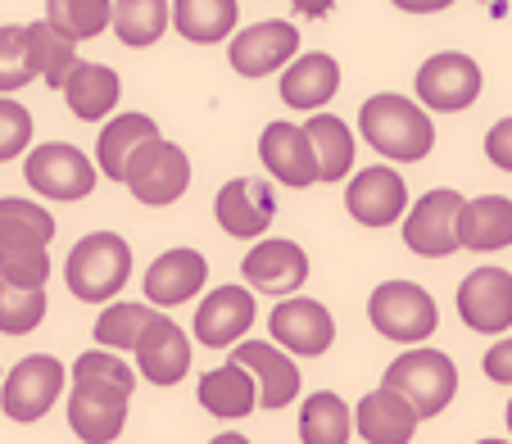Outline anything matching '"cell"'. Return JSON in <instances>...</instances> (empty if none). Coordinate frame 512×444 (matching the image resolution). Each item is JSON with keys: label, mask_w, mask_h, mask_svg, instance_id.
Returning a JSON list of instances; mask_svg holds the SVG:
<instances>
[{"label": "cell", "mask_w": 512, "mask_h": 444, "mask_svg": "<svg viewBox=\"0 0 512 444\" xmlns=\"http://www.w3.org/2000/svg\"><path fill=\"white\" fill-rule=\"evenodd\" d=\"M485 5H490V0H485Z\"/></svg>", "instance_id": "obj_47"}, {"label": "cell", "mask_w": 512, "mask_h": 444, "mask_svg": "<svg viewBox=\"0 0 512 444\" xmlns=\"http://www.w3.org/2000/svg\"><path fill=\"white\" fill-rule=\"evenodd\" d=\"M155 136H164V132H159V123L150 114H114L96 136V168L109 182H123L136 150L150 145Z\"/></svg>", "instance_id": "obj_25"}, {"label": "cell", "mask_w": 512, "mask_h": 444, "mask_svg": "<svg viewBox=\"0 0 512 444\" xmlns=\"http://www.w3.org/2000/svg\"><path fill=\"white\" fill-rule=\"evenodd\" d=\"M368 322L377 336L395 340V345H422L440 327V309H435L431 290L417 281H381L368 300Z\"/></svg>", "instance_id": "obj_6"}, {"label": "cell", "mask_w": 512, "mask_h": 444, "mask_svg": "<svg viewBox=\"0 0 512 444\" xmlns=\"http://www.w3.org/2000/svg\"><path fill=\"white\" fill-rule=\"evenodd\" d=\"M46 23L82 46L114 28V0H46Z\"/></svg>", "instance_id": "obj_34"}, {"label": "cell", "mask_w": 512, "mask_h": 444, "mask_svg": "<svg viewBox=\"0 0 512 444\" xmlns=\"http://www.w3.org/2000/svg\"><path fill=\"white\" fill-rule=\"evenodd\" d=\"M0 386H5V381H0Z\"/></svg>", "instance_id": "obj_46"}, {"label": "cell", "mask_w": 512, "mask_h": 444, "mask_svg": "<svg viewBox=\"0 0 512 444\" xmlns=\"http://www.w3.org/2000/svg\"><path fill=\"white\" fill-rule=\"evenodd\" d=\"M503 417H508V431H512V399H508V408H503Z\"/></svg>", "instance_id": "obj_44"}, {"label": "cell", "mask_w": 512, "mask_h": 444, "mask_svg": "<svg viewBox=\"0 0 512 444\" xmlns=\"http://www.w3.org/2000/svg\"><path fill=\"white\" fill-rule=\"evenodd\" d=\"M277 91L295 114H322L340 91V64L327 55V50H309V55H300L286 73H281Z\"/></svg>", "instance_id": "obj_24"}, {"label": "cell", "mask_w": 512, "mask_h": 444, "mask_svg": "<svg viewBox=\"0 0 512 444\" xmlns=\"http://www.w3.org/2000/svg\"><path fill=\"white\" fill-rule=\"evenodd\" d=\"M390 5L404 14H440V10H449V5H458V0H390Z\"/></svg>", "instance_id": "obj_41"}, {"label": "cell", "mask_w": 512, "mask_h": 444, "mask_svg": "<svg viewBox=\"0 0 512 444\" xmlns=\"http://www.w3.org/2000/svg\"><path fill=\"white\" fill-rule=\"evenodd\" d=\"M123 186L141 204H150V209H168V204H177L186 195V186H191V159H186L182 145L155 136V141L141 145L136 159L127 164Z\"/></svg>", "instance_id": "obj_10"}, {"label": "cell", "mask_w": 512, "mask_h": 444, "mask_svg": "<svg viewBox=\"0 0 512 444\" xmlns=\"http://www.w3.org/2000/svg\"><path fill=\"white\" fill-rule=\"evenodd\" d=\"M50 241H55V218L37 200L23 195L0 200V277L28 290H46Z\"/></svg>", "instance_id": "obj_2"}, {"label": "cell", "mask_w": 512, "mask_h": 444, "mask_svg": "<svg viewBox=\"0 0 512 444\" xmlns=\"http://www.w3.org/2000/svg\"><path fill=\"white\" fill-rule=\"evenodd\" d=\"M168 28H173V0H114V37L123 46H159Z\"/></svg>", "instance_id": "obj_31"}, {"label": "cell", "mask_w": 512, "mask_h": 444, "mask_svg": "<svg viewBox=\"0 0 512 444\" xmlns=\"http://www.w3.org/2000/svg\"><path fill=\"white\" fill-rule=\"evenodd\" d=\"M290 5H295L304 19H327V14L336 10V0H290Z\"/></svg>", "instance_id": "obj_42"}, {"label": "cell", "mask_w": 512, "mask_h": 444, "mask_svg": "<svg viewBox=\"0 0 512 444\" xmlns=\"http://www.w3.org/2000/svg\"><path fill=\"white\" fill-rule=\"evenodd\" d=\"M209 281V263H204L200 250H164L150 268H145V304H155V309H173V304H186L195 300Z\"/></svg>", "instance_id": "obj_22"}, {"label": "cell", "mask_w": 512, "mask_h": 444, "mask_svg": "<svg viewBox=\"0 0 512 444\" xmlns=\"http://www.w3.org/2000/svg\"><path fill=\"white\" fill-rule=\"evenodd\" d=\"M458 241L472 254H499L512 245V200L508 195H476L463 204Z\"/></svg>", "instance_id": "obj_26"}, {"label": "cell", "mask_w": 512, "mask_h": 444, "mask_svg": "<svg viewBox=\"0 0 512 444\" xmlns=\"http://www.w3.org/2000/svg\"><path fill=\"white\" fill-rule=\"evenodd\" d=\"M28 55H32L37 78L46 82V87H55V91H64L68 73L82 64V59H78V41H68L64 32H55L46 19L28 23Z\"/></svg>", "instance_id": "obj_33"}, {"label": "cell", "mask_w": 512, "mask_h": 444, "mask_svg": "<svg viewBox=\"0 0 512 444\" xmlns=\"http://www.w3.org/2000/svg\"><path fill=\"white\" fill-rule=\"evenodd\" d=\"M28 82H37V68L28 55V23H5L0 28V96H14Z\"/></svg>", "instance_id": "obj_37"}, {"label": "cell", "mask_w": 512, "mask_h": 444, "mask_svg": "<svg viewBox=\"0 0 512 444\" xmlns=\"http://www.w3.org/2000/svg\"><path fill=\"white\" fill-rule=\"evenodd\" d=\"M485 155L499 173H512V118H499V123L485 132Z\"/></svg>", "instance_id": "obj_40"}, {"label": "cell", "mask_w": 512, "mask_h": 444, "mask_svg": "<svg viewBox=\"0 0 512 444\" xmlns=\"http://www.w3.org/2000/svg\"><path fill=\"white\" fill-rule=\"evenodd\" d=\"M272 213H277L272 191L263 182H254V177H232V182H223L218 195H213V218L236 241H250V245L263 241L272 227Z\"/></svg>", "instance_id": "obj_19"}, {"label": "cell", "mask_w": 512, "mask_h": 444, "mask_svg": "<svg viewBox=\"0 0 512 444\" xmlns=\"http://www.w3.org/2000/svg\"><path fill=\"white\" fill-rule=\"evenodd\" d=\"M32 145V114L14 96H0V164L28 155Z\"/></svg>", "instance_id": "obj_38"}, {"label": "cell", "mask_w": 512, "mask_h": 444, "mask_svg": "<svg viewBox=\"0 0 512 444\" xmlns=\"http://www.w3.org/2000/svg\"><path fill=\"white\" fill-rule=\"evenodd\" d=\"M136 390V372L114 349H87L73 363L68 395V431L82 444H114L127 426V404Z\"/></svg>", "instance_id": "obj_1"}, {"label": "cell", "mask_w": 512, "mask_h": 444, "mask_svg": "<svg viewBox=\"0 0 512 444\" xmlns=\"http://www.w3.org/2000/svg\"><path fill=\"white\" fill-rule=\"evenodd\" d=\"M241 277H245V286L259 290V295L290 300V295H300V286L309 281V254H304V245L286 241V236H263L241 259Z\"/></svg>", "instance_id": "obj_14"}, {"label": "cell", "mask_w": 512, "mask_h": 444, "mask_svg": "<svg viewBox=\"0 0 512 444\" xmlns=\"http://www.w3.org/2000/svg\"><path fill=\"white\" fill-rule=\"evenodd\" d=\"M132 277V245L118 232H91L82 236L64 263V281L73 290V300L82 304H109L118 300V290Z\"/></svg>", "instance_id": "obj_4"}, {"label": "cell", "mask_w": 512, "mask_h": 444, "mask_svg": "<svg viewBox=\"0 0 512 444\" xmlns=\"http://www.w3.org/2000/svg\"><path fill=\"white\" fill-rule=\"evenodd\" d=\"M481 64L463 50H440V55L422 59L413 78L417 105L426 114H458V109H472L481 100Z\"/></svg>", "instance_id": "obj_7"}, {"label": "cell", "mask_w": 512, "mask_h": 444, "mask_svg": "<svg viewBox=\"0 0 512 444\" xmlns=\"http://www.w3.org/2000/svg\"><path fill=\"white\" fill-rule=\"evenodd\" d=\"M458 318L476 336H508L512 331V272L508 268H472L458 286Z\"/></svg>", "instance_id": "obj_15"}, {"label": "cell", "mask_w": 512, "mask_h": 444, "mask_svg": "<svg viewBox=\"0 0 512 444\" xmlns=\"http://www.w3.org/2000/svg\"><path fill=\"white\" fill-rule=\"evenodd\" d=\"M232 358L259 381V408H290L300 399V367H295V354H286L272 340H241L232 349Z\"/></svg>", "instance_id": "obj_21"}, {"label": "cell", "mask_w": 512, "mask_h": 444, "mask_svg": "<svg viewBox=\"0 0 512 444\" xmlns=\"http://www.w3.org/2000/svg\"><path fill=\"white\" fill-rule=\"evenodd\" d=\"M68 381V367L55 354H28L5 372V386H0V408L10 422H41L50 408L59 404Z\"/></svg>", "instance_id": "obj_8"}, {"label": "cell", "mask_w": 512, "mask_h": 444, "mask_svg": "<svg viewBox=\"0 0 512 444\" xmlns=\"http://www.w3.org/2000/svg\"><path fill=\"white\" fill-rule=\"evenodd\" d=\"M132 354H136V377H145L150 386H177L191 372V336L164 309H155V318L145 322Z\"/></svg>", "instance_id": "obj_17"}, {"label": "cell", "mask_w": 512, "mask_h": 444, "mask_svg": "<svg viewBox=\"0 0 512 444\" xmlns=\"http://www.w3.org/2000/svg\"><path fill=\"white\" fill-rule=\"evenodd\" d=\"M313 141V155H318V177L322 182H349L354 177V127L336 114H313L304 123Z\"/></svg>", "instance_id": "obj_30"}, {"label": "cell", "mask_w": 512, "mask_h": 444, "mask_svg": "<svg viewBox=\"0 0 512 444\" xmlns=\"http://www.w3.org/2000/svg\"><path fill=\"white\" fill-rule=\"evenodd\" d=\"M417 426H422L417 408L390 386L368 390V395L354 404V431L368 444H413Z\"/></svg>", "instance_id": "obj_23"}, {"label": "cell", "mask_w": 512, "mask_h": 444, "mask_svg": "<svg viewBox=\"0 0 512 444\" xmlns=\"http://www.w3.org/2000/svg\"><path fill=\"white\" fill-rule=\"evenodd\" d=\"M241 5L236 0H173V28L191 46H218L236 37Z\"/></svg>", "instance_id": "obj_29"}, {"label": "cell", "mask_w": 512, "mask_h": 444, "mask_svg": "<svg viewBox=\"0 0 512 444\" xmlns=\"http://www.w3.org/2000/svg\"><path fill=\"white\" fill-rule=\"evenodd\" d=\"M118 96H123L118 73L109 64H91V59H82L64 82V100L73 109V118H82V123H105L114 114Z\"/></svg>", "instance_id": "obj_28"}, {"label": "cell", "mask_w": 512, "mask_h": 444, "mask_svg": "<svg viewBox=\"0 0 512 444\" xmlns=\"http://www.w3.org/2000/svg\"><path fill=\"white\" fill-rule=\"evenodd\" d=\"M354 413L336 390H313L300 408V444H349Z\"/></svg>", "instance_id": "obj_32"}, {"label": "cell", "mask_w": 512, "mask_h": 444, "mask_svg": "<svg viewBox=\"0 0 512 444\" xmlns=\"http://www.w3.org/2000/svg\"><path fill=\"white\" fill-rule=\"evenodd\" d=\"M481 444H508V440H481Z\"/></svg>", "instance_id": "obj_45"}, {"label": "cell", "mask_w": 512, "mask_h": 444, "mask_svg": "<svg viewBox=\"0 0 512 444\" xmlns=\"http://www.w3.org/2000/svg\"><path fill=\"white\" fill-rule=\"evenodd\" d=\"M259 159H263V168H268L281 186H290V191H304V186L322 182V177H318V155H313V141H309V132H304L300 123L277 118V123L263 127Z\"/></svg>", "instance_id": "obj_20"}, {"label": "cell", "mask_w": 512, "mask_h": 444, "mask_svg": "<svg viewBox=\"0 0 512 444\" xmlns=\"http://www.w3.org/2000/svg\"><path fill=\"white\" fill-rule=\"evenodd\" d=\"M463 204H467L463 191H449V186L426 191L404 218V245L417 259H449V254H458L463 250V241H458Z\"/></svg>", "instance_id": "obj_11"}, {"label": "cell", "mask_w": 512, "mask_h": 444, "mask_svg": "<svg viewBox=\"0 0 512 444\" xmlns=\"http://www.w3.org/2000/svg\"><path fill=\"white\" fill-rule=\"evenodd\" d=\"M358 132L386 164H417L435 150V118L417 100L377 91L358 109Z\"/></svg>", "instance_id": "obj_3"}, {"label": "cell", "mask_w": 512, "mask_h": 444, "mask_svg": "<svg viewBox=\"0 0 512 444\" xmlns=\"http://www.w3.org/2000/svg\"><path fill=\"white\" fill-rule=\"evenodd\" d=\"M259 318V300L250 286H218L195 309V340L209 349H236L241 336H250Z\"/></svg>", "instance_id": "obj_18"}, {"label": "cell", "mask_w": 512, "mask_h": 444, "mask_svg": "<svg viewBox=\"0 0 512 444\" xmlns=\"http://www.w3.org/2000/svg\"><path fill=\"white\" fill-rule=\"evenodd\" d=\"M268 331H272V345H281L295 358H322L336 345V318L327 313V304L304 300V295L277 300Z\"/></svg>", "instance_id": "obj_16"}, {"label": "cell", "mask_w": 512, "mask_h": 444, "mask_svg": "<svg viewBox=\"0 0 512 444\" xmlns=\"http://www.w3.org/2000/svg\"><path fill=\"white\" fill-rule=\"evenodd\" d=\"M200 408L213 417H227V422H236V417H250L254 408H259V381L245 372L236 358H227L223 367H213V372H204L200 377Z\"/></svg>", "instance_id": "obj_27"}, {"label": "cell", "mask_w": 512, "mask_h": 444, "mask_svg": "<svg viewBox=\"0 0 512 444\" xmlns=\"http://www.w3.org/2000/svg\"><path fill=\"white\" fill-rule=\"evenodd\" d=\"M46 322V290H28L0 277V336H28Z\"/></svg>", "instance_id": "obj_36"}, {"label": "cell", "mask_w": 512, "mask_h": 444, "mask_svg": "<svg viewBox=\"0 0 512 444\" xmlns=\"http://www.w3.org/2000/svg\"><path fill=\"white\" fill-rule=\"evenodd\" d=\"M96 173L100 168L68 141H46L23 155V177H28V186L37 195H46V200H64V204L87 200V195L96 191Z\"/></svg>", "instance_id": "obj_9"}, {"label": "cell", "mask_w": 512, "mask_h": 444, "mask_svg": "<svg viewBox=\"0 0 512 444\" xmlns=\"http://www.w3.org/2000/svg\"><path fill=\"white\" fill-rule=\"evenodd\" d=\"M345 213L358 227H395L408 218V182L395 164H368L345 182Z\"/></svg>", "instance_id": "obj_13"}, {"label": "cell", "mask_w": 512, "mask_h": 444, "mask_svg": "<svg viewBox=\"0 0 512 444\" xmlns=\"http://www.w3.org/2000/svg\"><path fill=\"white\" fill-rule=\"evenodd\" d=\"M481 372L494 381V386H512V336L494 340L481 358Z\"/></svg>", "instance_id": "obj_39"}, {"label": "cell", "mask_w": 512, "mask_h": 444, "mask_svg": "<svg viewBox=\"0 0 512 444\" xmlns=\"http://www.w3.org/2000/svg\"><path fill=\"white\" fill-rule=\"evenodd\" d=\"M295 59H300V32H295V23H286V19L250 23V28H241L232 37V46H227L232 73H241V78H250V82L272 78V73H286Z\"/></svg>", "instance_id": "obj_12"}, {"label": "cell", "mask_w": 512, "mask_h": 444, "mask_svg": "<svg viewBox=\"0 0 512 444\" xmlns=\"http://www.w3.org/2000/svg\"><path fill=\"white\" fill-rule=\"evenodd\" d=\"M209 444H250V440H245V435H236V431H227V435H213Z\"/></svg>", "instance_id": "obj_43"}, {"label": "cell", "mask_w": 512, "mask_h": 444, "mask_svg": "<svg viewBox=\"0 0 512 444\" xmlns=\"http://www.w3.org/2000/svg\"><path fill=\"white\" fill-rule=\"evenodd\" d=\"M381 386L399 390L408 404L417 408V417H440L458 395V367L445 349L413 345L408 354H399L395 363L381 372Z\"/></svg>", "instance_id": "obj_5"}, {"label": "cell", "mask_w": 512, "mask_h": 444, "mask_svg": "<svg viewBox=\"0 0 512 444\" xmlns=\"http://www.w3.org/2000/svg\"><path fill=\"white\" fill-rule=\"evenodd\" d=\"M155 318V304H141V300H118V304H105L96 318V345L100 349H114V354H123V349H136V340H141L145 322Z\"/></svg>", "instance_id": "obj_35"}]
</instances>
